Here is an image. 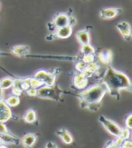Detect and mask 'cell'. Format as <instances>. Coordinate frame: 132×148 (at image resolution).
<instances>
[{"mask_svg":"<svg viewBox=\"0 0 132 148\" xmlns=\"http://www.w3.org/2000/svg\"><path fill=\"white\" fill-rule=\"evenodd\" d=\"M123 141H124V140H123L120 136H115V139L113 140V143H115L116 145H118L120 146V145H121V144L123 143Z\"/></svg>","mask_w":132,"mask_h":148,"instance_id":"cell-32","label":"cell"},{"mask_svg":"<svg viewBox=\"0 0 132 148\" xmlns=\"http://www.w3.org/2000/svg\"><path fill=\"white\" fill-rule=\"evenodd\" d=\"M125 125L129 129H132V114H129V116L126 118Z\"/></svg>","mask_w":132,"mask_h":148,"instance_id":"cell-28","label":"cell"},{"mask_svg":"<svg viewBox=\"0 0 132 148\" xmlns=\"http://www.w3.org/2000/svg\"><path fill=\"white\" fill-rule=\"evenodd\" d=\"M0 148H7V146L5 145H3V144H0Z\"/></svg>","mask_w":132,"mask_h":148,"instance_id":"cell-38","label":"cell"},{"mask_svg":"<svg viewBox=\"0 0 132 148\" xmlns=\"http://www.w3.org/2000/svg\"><path fill=\"white\" fill-rule=\"evenodd\" d=\"M13 83H14V78H12L10 76L4 77V78L0 79V88L3 90L9 89L13 86Z\"/></svg>","mask_w":132,"mask_h":148,"instance_id":"cell-19","label":"cell"},{"mask_svg":"<svg viewBox=\"0 0 132 148\" xmlns=\"http://www.w3.org/2000/svg\"><path fill=\"white\" fill-rule=\"evenodd\" d=\"M24 120L28 124H33L36 121V113L34 109H29L24 115Z\"/></svg>","mask_w":132,"mask_h":148,"instance_id":"cell-20","label":"cell"},{"mask_svg":"<svg viewBox=\"0 0 132 148\" xmlns=\"http://www.w3.org/2000/svg\"><path fill=\"white\" fill-rule=\"evenodd\" d=\"M61 95V89L57 86H43L42 87L37 89V95L36 96L41 98H47V99H53L55 101H58Z\"/></svg>","mask_w":132,"mask_h":148,"instance_id":"cell-3","label":"cell"},{"mask_svg":"<svg viewBox=\"0 0 132 148\" xmlns=\"http://www.w3.org/2000/svg\"><path fill=\"white\" fill-rule=\"evenodd\" d=\"M12 117V112L10 107L5 104V102L0 100V122L5 123Z\"/></svg>","mask_w":132,"mask_h":148,"instance_id":"cell-11","label":"cell"},{"mask_svg":"<svg viewBox=\"0 0 132 148\" xmlns=\"http://www.w3.org/2000/svg\"><path fill=\"white\" fill-rule=\"evenodd\" d=\"M34 76L38 80H40L43 86H53L55 84V80H56L55 73L48 72L46 70H43V69L38 70L37 72H35Z\"/></svg>","mask_w":132,"mask_h":148,"instance_id":"cell-4","label":"cell"},{"mask_svg":"<svg viewBox=\"0 0 132 148\" xmlns=\"http://www.w3.org/2000/svg\"><path fill=\"white\" fill-rule=\"evenodd\" d=\"M76 38L79 41L81 45H85L89 44L91 41V36H90V32L88 31V29H83L80 30L76 33Z\"/></svg>","mask_w":132,"mask_h":148,"instance_id":"cell-14","label":"cell"},{"mask_svg":"<svg viewBox=\"0 0 132 148\" xmlns=\"http://www.w3.org/2000/svg\"><path fill=\"white\" fill-rule=\"evenodd\" d=\"M98 60L103 65H109L112 61V52L110 50L102 51L98 54Z\"/></svg>","mask_w":132,"mask_h":148,"instance_id":"cell-13","label":"cell"},{"mask_svg":"<svg viewBox=\"0 0 132 148\" xmlns=\"http://www.w3.org/2000/svg\"><path fill=\"white\" fill-rule=\"evenodd\" d=\"M105 148H120V146L116 145L115 143H113V141H111V142H109L106 145Z\"/></svg>","mask_w":132,"mask_h":148,"instance_id":"cell-34","label":"cell"},{"mask_svg":"<svg viewBox=\"0 0 132 148\" xmlns=\"http://www.w3.org/2000/svg\"><path fill=\"white\" fill-rule=\"evenodd\" d=\"M24 80H26V82L28 84L30 87H34V88L38 89V88H40V87H42L43 86L42 84V82L40 80H38L37 78H35V76L26 77V78H24Z\"/></svg>","mask_w":132,"mask_h":148,"instance_id":"cell-21","label":"cell"},{"mask_svg":"<svg viewBox=\"0 0 132 148\" xmlns=\"http://www.w3.org/2000/svg\"><path fill=\"white\" fill-rule=\"evenodd\" d=\"M3 96H4V90L0 88V100H3Z\"/></svg>","mask_w":132,"mask_h":148,"instance_id":"cell-36","label":"cell"},{"mask_svg":"<svg viewBox=\"0 0 132 148\" xmlns=\"http://www.w3.org/2000/svg\"><path fill=\"white\" fill-rule=\"evenodd\" d=\"M120 148H132V142L129 139L124 140L123 143L120 145Z\"/></svg>","mask_w":132,"mask_h":148,"instance_id":"cell-30","label":"cell"},{"mask_svg":"<svg viewBox=\"0 0 132 148\" xmlns=\"http://www.w3.org/2000/svg\"><path fill=\"white\" fill-rule=\"evenodd\" d=\"M117 29L119 31V33L121 34L123 38L125 40L129 41L131 39V27L130 25L126 22V21H121L117 24L116 25Z\"/></svg>","mask_w":132,"mask_h":148,"instance_id":"cell-9","label":"cell"},{"mask_svg":"<svg viewBox=\"0 0 132 148\" xmlns=\"http://www.w3.org/2000/svg\"><path fill=\"white\" fill-rule=\"evenodd\" d=\"M100 66L98 65V63H96L95 61L94 62H91V63H89L86 65V68H88L90 70V71H91L93 74H95L97 72V70L99 69Z\"/></svg>","mask_w":132,"mask_h":148,"instance_id":"cell-26","label":"cell"},{"mask_svg":"<svg viewBox=\"0 0 132 148\" xmlns=\"http://www.w3.org/2000/svg\"><path fill=\"white\" fill-rule=\"evenodd\" d=\"M121 13L120 8H103L100 11V16L102 19H112L116 17L118 15Z\"/></svg>","mask_w":132,"mask_h":148,"instance_id":"cell-12","label":"cell"},{"mask_svg":"<svg viewBox=\"0 0 132 148\" xmlns=\"http://www.w3.org/2000/svg\"><path fill=\"white\" fill-rule=\"evenodd\" d=\"M0 139H1L2 143L5 144H11V145H17L19 143V139L15 137L14 136H11V134L7 133H4V134H0Z\"/></svg>","mask_w":132,"mask_h":148,"instance_id":"cell-18","label":"cell"},{"mask_svg":"<svg viewBox=\"0 0 132 148\" xmlns=\"http://www.w3.org/2000/svg\"><path fill=\"white\" fill-rule=\"evenodd\" d=\"M5 104H7L9 107H15V106L19 105L20 98H19V96L12 95L8 96V97L5 99Z\"/></svg>","mask_w":132,"mask_h":148,"instance_id":"cell-22","label":"cell"},{"mask_svg":"<svg viewBox=\"0 0 132 148\" xmlns=\"http://www.w3.org/2000/svg\"><path fill=\"white\" fill-rule=\"evenodd\" d=\"M81 53L83 55L95 54V48H94L90 43L89 44H85V45H81Z\"/></svg>","mask_w":132,"mask_h":148,"instance_id":"cell-23","label":"cell"},{"mask_svg":"<svg viewBox=\"0 0 132 148\" xmlns=\"http://www.w3.org/2000/svg\"><path fill=\"white\" fill-rule=\"evenodd\" d=\"M56 134H57V136L59 137H61L62 142L67 144V145H70L73 142V138L72 136V134L69 133L66 129H64V128H62V129H60L56 132Z\"/></svg>","mask_w":132,"mask_h":148,"instance_id":"cell-16","label":"cell"},{"mask_svg":"<svg viewBox=\"0 0 132 148\" xmlns=\"http://www.w3.org/2000/svg\"><path fill=\"white\" fill-rule=\"evenodd\" d=\"M45 148H58V147H57V145H56L54 143H53V142H48L46 144Z\"/></svg>","mask_w":132,"mask_h":148,"instance_id":"cell-35","label":"cell"},{"mask_svg":"<svg viewBox=\"0 0 132 148\" xmlns=\"http://www.w3.org/2000/svg\"><path fill=\"white\" fill-rule=\"evenodd\" d=\"M52 23L54 25L56 28L65 27L70 23V16L66 14V13H59L53 17Z\"/></svg>","mask_w":132,"mask_h":148,"instance_id":"cell-7","label":"cell"},{"mask_svg":"<svg viewBox=\"0 0 132 148\" xmlns=\"http://www.w3.org/2000/svg\"><path fill=\"white\" fill-rule=\"evenodd\" d=\"M96 59V56L94 54H89V55H83V57L81 58V60L83 61V63H85L86 65L89 63H91V62H94Z\"/></svg>","mask_w":132,"mask_h":148,"instance_id":"cell-24","label":"cell"},{"mask_svg":"<svg viewBox=\"0 0 132 148\" xmlns=\"http://www.w3.org/2000/svg\"><path fill=\"white\" fill-rule=\"evenodd\" d=\"M88 83H89V80H88V78L83 73L76 72L74 74L72 78V84L77 89L80 90L85 89L88 86Z\"/></svg>","mask_w":132,"mask_h":148,"instance_id":"cell-6","label":"cell"},{"mask_svg":"<svg viewBox=\"0 0 132 148\" xmlns=\"http://www.w3.org/2000/svg\"><path fill=\"white\" fill-rule=\"evenodd\" d=\"M27 57H38V58H46V59H56V60H64V61H76L79 60L78 57L73 56H30Z\"/></svg>","mask_w":132,"mask_h":148,"instance_id":"cell-15","label":"cell"},{"mask_svg":"<svg viewBox=\"0 0 132 148\" xmlns=\"http://www.w3.org/2000/svg\"><path fill=\"white\" fill-rule=\"evenodd\" d=\"M31 52V48L26 45H18L11 47V53L18 57H26Z\"/></svg>","mask_w":132,"mask_h":148,"instance_id":"cell-10","label":"cell"},{"mask_svg":"<svg viewBox=\"0 0 132 148\" xmlns=\"http://www.w3.org/2000/svg\"><path fill=\"white\" fill-rule=\"evenodd\" d=\"M73 32V27L72 25H65V27L56 28V30L53 32V36L55 38H60V39H66L70 37Z\"/></svg>","mask_w":132,"mask_h":148,"instance_id":"cell-8","label":"cell"},{"mask_svg":"<svg viewBox=\"0 0 132 148\" xmlns=\"http://www.w3.org/2000/svg\"><path fill=\"white\" fill-rule=\"evenodd\" d=\"M0 56H9V54H7V53H4V52H1V51H0Z\"/></svg>","mask_w":132,"mask_h":148,"instance_id":"cell-37","label":"cell"},{"mask_svg":"<svg viewBox=\"0 0 132 148\" xmlns=\"http://www.w3.org/2000/svg\"><path fill=\"white\" fill-rule=\"evenodd\" d=\"M7 128L5 125V123L0 122V134H4V133H7Z\"/></svg>","mask_w":132,"mask_h":148,"instance_id":"cell-33","label":"cell"},{"mask_svg":"<svg viewBox=\"0 0 132 148\" xmlns=\"http://www.w3.org/2000/svg\"><path fill=\"white\" fill-rule=\"evenodd\" d=\"M26 92V94L29 96H36V95H37V89L34 88V87H29Z\"/></svg>","mask_w":132,"mask_h":148,"instance_id":"cell-29","label":"cell"},{"mask_svg":"<svg viewBox=\"0 0 132 148\" xmlns=\"http://www.w3.org/2000/svg\"><path fill=\"white\" fill-rule=\"evenodd\" d=\"M100 122L102 124V125L105 127V129L108 131L110 134H112L113 136H119V133H120V126L118 125L115 122H113L108 118H106L103 115L100 116L99 118Z\"/></svg>","mask_w":132,"mask_h":148,"instance_id":"cell-5","label":"cell"},{"mask_svg":"<svg viewBox=\"0 0 132 148\" xmlns=\"http://www.w3.org/2000/svg\"><path fill=\"white\" fill-rule=\"evenodd\" d=\"M102 83L107 86L108 92L117 99H119V92L121 90L131 91V82L129 76L112 66L107 67L102 77Z\"/></svg>","mask_w":132,"mask_h":148,"instance_id":"cell-1","label":"cell"},{"mask_svg":"<svg viewBox=\"0 0 132 148\" xmlns=\"http://www.w3.org/2000/svg\"><path fill=\"white\" fill-rule=\"evenodd\" d=\"M12 95H16V96H20L23 93V91L20 89V88H17V87H14V86H12Z\"/></svg>","mask_w":132,"mask_h":148,"instance_id":"cell-31","label":"cell"},{"mask_svg":"<svg viewBox=\"0 0 132 148\" xmlns=\"http://www.w3.org/2000/svg\"><path fill=\"white\" fill-rule=\"evenodd\" d=\"M106 93H108V89L103 83H100L89 88H85V90L78 95L81 101V106L87 107L91 110H93V107H96L97 110V106L100 105V102L103 99Z\"/></svg>","mask_w":132,"mask_h":148,"instance_id":"cell-2","label":"cell"},{"mask_svg":"<svg viewBox=\"0 0 132 148\" xmlns=\"http://www.w3.org/2000/svg\"><path fill=\"white\" fill-rule=\"evenodd\" d=\"M36 139H37V136L35 134H26V136H24V137L22 138L23 145L27 148L32 147L35 144Z\"/></svg>","mask_w":132,"mask_h":148,"instance_id":"cell-17","label":"cell"},{"mask_svg":"<svg viewBox=\"0 0 132 148\" xmlns=\"http://www.w3.org/2000/svg\"><path fill=\"white\" fill-rule=\"evenodd\" d=\"M85 66H86V64L83 63V61L80 59V60H78L76 62V64H75V70H76L77 72L81 73V72H83V70L85 68Z\"/></svg>","mask_w":132,"mask_h":148,"instance_id":"cell-27","label":"cell"},{"mask_svg":"<svg viewBox=\"0 0 132 148\" xmlns=\"http://www.w3.org/2000/svg\"><path fill=\"white\" fill-rule=\"evenodd\" d=\"M119 136H120L123 140H128L130 138V129L127 127H124L120 129V133H119Z\"/></svg>","mask_w":132,"mask_h":148,"instance_id":"cell-25","label":"cell"}]
</instances>
